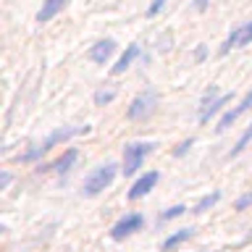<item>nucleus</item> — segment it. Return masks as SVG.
I'll use <instances>...</instances> for the list:
<instances>
[{"label":"nucleus","instance_id":"7","mask_svg":"<svg viewBox=\"0 0 252 252\" xmlns=\"http://www.w3.org/2000/svg\"><path fill=\"white\" fill-rule=\"evenodd\" d=\"M250 42H252V21H247V24H242V27L231 29V34L223 39V45H220L218 53H220V55H228L234 47H247Z\"/></svg>","mask_w":252,"mask_h":252},{"label":"nucleus","instance_id":"2","mask_svg":"<svg viewBox=\"0 0 252 252\" xmlns=\"http://www.w3.org/2000/svg\"><path fill=\"white\" fill-rule=\"evenodd\" d=\"M118 165L116 163H102V165H97L90 176L84 179V184H82V194L84 197H97V194H102L105 189L116 181V176H118Z\"/></svg>","mask_w":252,"mask_h":252},{"label":"nucleus","instance_id":"22","mask_svg":"<svg viewBox=\"0 0 252 252\" xmlns=\"http://www.w3.org/2000/svg\"><path fill=\"white\" fill-rule=\"evenodd\" d=\"M205 55H208V47L200 45V47L194 50V61H197V63H202V61H205Z\"/></svg>","mask_w":252,"mask_h":252},{"label":"nucleus","instance_id":"19","mask_svg":"<svg viewBox=\"0 0 252 252\" xmlns=\"http://www.w3.org/2000/svg\"><path fill=\"white\" fill-rule=\"evenodd\" d=\"M250 205H252V192H244L239 200L234 202V210H236V213H242V210H247Z\"/></svg>","mask_w":252,"mask_h":252},{"label":"nucleus","instance_id":"8","mask_svg":"<svg viewBox=\"0 0 252 252\" xmlns=\"http://www.w3.org/2000/svg\"><path fill=\"white\" fill-rule=\"evenodd\" d=\"M247 110H252V90H250V92L242 97V102H239V105H234L231 110H226V113L220 116V121H218V126H216V131H218V134L228 131V129H231V126L236 124V118H239V116H244Z\"/></svg>","mask_w":252,"mask_h":252},{"label":"nucleus","instance_id":"11","mask_svg":"<svg viewBox=\"0 0 252 252\" xmlns=\"http://www.w3.org/2000/svg\"><path fill=\"white\" fill-rule=\"evenodd\" d=\"M113 53H116V39H110V37L97 39V42L90 47V61L92 63H105Z\"/></svg>","mask_w":252,"mask_h":252},{"label":"nucleus","instance_id":"13","mask_svg":"<svg viewBox=\"0 0 252 252\" xmlns=\"http://www.w3.org/2000/svg\"><path fill=\"white\" fill-rule=\"evenodd\" d=\"M139 53H142V50H139V45H137V42H131V45L126 47L124 53H121V58H118V63H113V74H116V76H118V74H124V71H126V68H129L134 61L139 58Z\"/></svg>","mask_w":252,"mask_h":252},{"label":"nucleus","instance_id":"12","mask_svg":"<svg viewBox=\"0 0 252 252\" xmlns=\"http://www.w3.org/2000/svg\"><path fill=\"white\" fill-rule=\"evenodd\" d=\"M68 0H42V5H39V11H37V21L39 24H47L50 19H55L63 8H66Z\"/></svg>","mask_w":252,"mask_h":252},{"label":"nucleus","instance_id":"23","mask_svg":"<svg viewBox=\"0 0 252 252\" xmlns=\"http://www.w3.org/2000/svg\"><path fill=\"white\" fill-rule=\"evenodd\" d=\"M8 184H11V173L3 171L0 173V189H8Z\"/></svg>","mask_w":252,"mask_h":252},{"label":"nucleus","instance_id":"21","mask_svg":"<svg viewBox=\"0 0 252 252\" xmlns=\"http://www.w3.org/2000/svg\"><path fill=\"white\" fill-rule=\"evenodd\" d=\"M192 145H194V139H192V137L184 139V142H181V145H179L176 150H173V158H184V155L189 153V150H192Z\"/></svg>","mask_w":252,"mask_h":252},{"label":"nucleus","instance_id":"5","mask_svg":"<svg viewBox=\"0 0 252 252\" xmlns=\"http://www.w3.org/2000/svg\"><path fill=\"white\" fill-rule=\"evenodd\" d=\"M231 100H234V94H231V92L220 94V92H218V87H210V90L205 92L202 102H200V124L205 126L213 116L218 113V110H223L226 102H231Z\"/></svg>","mask_w":252,"mask_h":252},{"label":"nucleus","instance_id":"4","mask_svg":"<svg viewBox=\"0 0 252 252\" xmlns=\"http://www.w3.org/2000/svg\"><path fill=\"white\" fill-rule=\"evenodd\" d=\"M155 108H158V92L155 90H145V92H139L137 97L129 102L126 118H129V121H145V118H150L155 113Z\"/></svg>","mask_w":252,"mask_h":252},{"label":"nucleus","instance_id":"6","mask_svg":"<svg viewBox=\"0 0 252 252\" xmlns=\"http://www.w3.org/2000/svg\"><path fill=\"white\" fill-rule=\"evenodd\" d=\"M142 226H145V216H142V213H126V216H121L113 223V228H110V239L121 242L126 236H131L134 231H139Z\"/></svg>","mask_w":252,"mask_h":252},{"label":"nucleus","instance_id":"20","mask_svg":"<svg viewBox=\"0 0 252 252\" xmlns=\"http://www.w3.org/2000/svg\"><path fill=\"white\" fill-rule=\"evenodd\" d=\"M165 5H168V0H153V3L147 5V16H150V19H155V16L160 13Z\"/></svg>","mask_w":252,"mask_h":252},{"label":"nucleus","instance_id":"17","mask_svg":"<svg viewBox=\"0 0 252 252\" xmlns=\"http://www.w3.org/2000/svg\"><path fill=\"white\" fill-rule=\"evenodd\" d=\"M187 213V205H173V208H168V210H163L160 213V223H165V220H173V218H179V216H184Z\"/></svg>","mask_w":252,"mask_h":252},{"label":"nucleus","instance_id":"3","mask_svg":"<svg viewBox=\"0 0 252 252\" xmlns=\"http://www.w3.org/2000/svg\"><path fill=\"white\" fill-rule=\"evenodd\" d=\"M155 147H158L155 142H129V145L124 147V160H121V173H124V176H134V173H139L145 158L153 153Z\"/></svg>","mask_w":252,"mask_h":252},{"label":"nucleus","instance_id":"15","mask_svg":"<svg viewBox=\"0 0 252 252\" xmlns=\"http://www.w3.org/2000/svg\"><path fill=\"white\" fill-rule=\"evenodd\" d=\"M250 142H252V124H250L244 131H242V137L236 139V145H234L231 150H228V158H236V155H242L244 150H247V145H250Z\"/></svg>","mask_w":252,"mask_h":252},{"label":"nucleus","instance_id":"10","mask_svg":"<svg viewBox=\"0 0 252 252\" xmlns=\"http://www.w3.org/2000/svg\"><path fill=\"white\" fill-rule=\"evenodd\" d=\"M76 160H79V150H76V147H68L66 153H63L55 163L42 165L39 171H55V173H61V176H63V173H68L71 168H74V163H76Z\"/></svg>","mask_w":252,"mask_h":252},{"label":"nucleus","instance_id":"14","mask_svg":"<svg viewBox=\"0 0 252 252\" xmlns=\"http://www.w3.org/2000/svg\"><path fill=\"white\" fill-rule=\"evenodd\" d=\"M192 236H194V228H192V226H189V228H179V231H173V234L168 236V239L163 242V252L176 250L179 244H184L187 239H192Z\"/></svg>","mask_w":252,"mask_h":252},{"label":"nucleus","instance_id":"16","mask_svg":"<svg viewBox=\"0 0 252 252\" xmlns=\"http://www.w3.org/2000/svg\"><path fill=\"white\" fill-rule=\"evenodd\" d=\"M218 200H220V192L216 189V192H210V194L200 197V202L194 205V210H192V213H205V210H210L213 205H218Z\"/></svg>","mask_w":252,"mask_h":252},{"label":"nucleus","instance_id":"9","mask_svg":"<svg viewBox=\"0 0 252 252\" xmlns=\"http://www.w3.org/2000/svg\"><path fill=\"white\" fill-rule=\"evenodd\" d=\"M158 179H160V173H158V171H147V173H142V176L131 184L129 192H126V197H129V200H142V197H147V194L155 189Z\"/></svg>","mask_w":252,"mask_h":252},{"label":"nucleus","instance_id":"1","mask_svg":"<svg viewBox=\"0 0 252 252\" xmlns=\"http://www.w3.org/2000/svg\"><path fill=\"white\" fill-rule=\"evenodd\" d=\"M90 129L92 126H61V129H55V131H50L47 137L39 142V145H34V147H29L24 155H19V160L21 163H34V160H39L42 155H47L53 147H58V145H63V142H68V139H74V137H82V134H90Z\"/></svg>","mask_w":252,"mask_h":252},{"label":"nucleus","instance_id":"24","mask_svg":"<svg viewBox=\"0 0 252 252\" xmlns=\"http://www.w3.org/2000/svg\"><path fill=\"white\" fill-rule=\"evenodd\" d=\"M208 5H210V0H194V11H200V13H202Z\"/></svg>","mask_w":252,"mask_h":252},{"label":"nucleus","instance_id":"18","mask_svg":"<svg viewBox=\"0 0 252 252\" xmlns=\"http://www.w3.org/2000/svg\"><path fill=\"white\" fill-rule=\"evenodd\" d=\"M116 100V90H97L94 92V105H108Z\"/></svg>","mask_w":252,"mask_h":252}]
</instances>
